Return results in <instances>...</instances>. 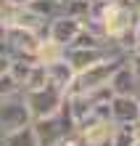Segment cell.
<instances>
[{
	"label": "cell",
	"instance_id": "obj_22",
	"mask_svg": "<svg viewBox=\"0 0 140 146\" xmlns=\"http://www.w3.org/2000/svg\"><path fill=\"white\" fill-rule=\"evenodd\" d=\"M135 50H140V45H137V48H135Z\"/></svg>",
	"mask_w": 140,
	"mask_h": 146
},
{
	"label": "cell",
	"instance_id": "obj_12",
	"mask_svg": "<svg viewBox=\"0 0 140 146\" xmlns=\"http://www.w3.org/2000/svg\"><path fill=\"white\" fill-rule=\"evenodd\" d=\"M0 135H3V146H40L32 125L19 127V130H11V133H0Z\"/></svg>",
	"mask_w": 140,
	"mask_h": 146
},
{
	"label": "cell",
	"instance_id": "obj_20",
	"mask_svg": "<svg viewBox=\"0 0 140 146\" xmlns=\"http://www.w3.org/2000/svg\"><path fill=\"white\" fill-rule=\"evenodd\" d=\"M85 3H95V0H85Z\"/></svg>",
	"mask_w": 140,
	"mask_h": 146
},
{
	"label": "cell",
	"instance_id": "obj_21",
	"mask_svg": "<svg viewBox=\"0 0 140 146\" xmlns=\"http://www.w3.org/2000/svg\"><path fill=\"white\" fill-rule=\"evenodd\" d=\"M137 104H140V93H137Z\"/></svg>",
	"mask_w": 140,
	"mask_h": 146
},
{
	"label": "cell",
	"instance_id": "obj_8",
	"mask_svg": "<svg viewBox=\"0 0 140 146\" xmlns=\"http://www.w3.org/2000/svg\"><path fill=\"white\" fill-rule=\"evenodd\" d=\"M32 127H34V135H37L40 146H58L61 141L66 138V130H64V125H61L58 114H53V117H42V119H34Z\"/></svg>",
	"mask_w": 140,
	"mask_h": 146
},
{
	"label": "cell",
	"instance_id": "obj_2",
	"mask_svg": "<svg viewBox=\"0 0 140 146\" xmlns=\"http://www.w3.org/2000/svg\"><path fill=\"white\" fill-rule=\"evenodd\" d=\"M32 122H34V117L29 111V104H27L24 90L0 98V133L19 130V127H27Z\"/></svg>",
	"mask_w": 140,
	"mask_h": 146
},
{
	"label": "cell",
	"instance_id": "obj_17",
	"mask_svg": "<svg viewBox=\"0 0 140 146\" xmlns=\"http://www.w3.org/2000/svg\"><path fill=\"white\" fill-rule=\"evenodd\" d=\"M58 146H82V141H80V135H77V133H72V135H66Z\"/></svg>",
	"mask_w": 140,
	"mask_h": 146
},
{
	"label": "cell",
	"instance_id": "obj_4",
	"mask_svg": "<svg viewBox=\"0 0 140 146\" xmlns=\"http://www.w3.org/2000/svg\"><path fill=\"white\" fill-rule=\"evenodd\" d=\"M24 96H27L32 117L42 119V117L58 114V109L64 106V101H66V90H61L53 82H48L45 88H40V90H24Z\"/></svg>",
	"mask_w": 140,
	"mask_h": 146
},
{
	"label": "cell",
	"instance_id": "obj_11",
	"mask_svg": "<svg viewBox=\"0 0 140 146\" xmlns=\"http://www.w3.org/2000/svg\"><path fill=\"white\" fill-rule=\"evenodd\" d=\"M64 56H66V45H61V42L50 40V37H45L37 48V61L45 64V66L56 64V61H64Z\"/></svg>",
	"mask_w": 140,
	"mask_h": 146
},
{
	"label": "cell",
	"instance_id": "obj_16",
	"mask_svg": "<svg viewBox=\"0 0 140 146\" xmlns=\"http://www.w3.org/2000/svg\"><path fill=\"white\" fill-rule=\"evenodd\" d=\"M21 90V85L11 77V72L0 77V98H5V96H11V93H19Z\"/></svg>",
	"mask_w": 140,
	"mask_h": 146
},
{
	"label": "cell",
	"instance_id": "obj_10",
	"mask_svg": "<svg viewBox=\"0 0 140 146\" xmlns=\"http://www.w3.org/2000/svg\"><path fill=\"white\" fill-rule=\"evenodd\" d=\"M48 80L56 85V88H61V90H72V85H74V80H77V72L72 69V64L66 61H56V64H48Z\"/></svg>",
	"mask_w": 140,
	"mask_h": 146
},
{
	"label": "cell",
	"instance_id": "obj_14",
	"mask_svg": "<svg viewBox=\"0 0 140 146\" xmlns=\"http://www.w3.org/2000/svg\"><path fill=\"white\" fill-rule=\"evenodd\" d=\"M111 141H114V146H135L137 138H135V133H132V125H116Z\"/></svg>",
	"mask_w": 140,
	"mask_h": 146
},
{
	"label": "cell",
	"instance_id": "obj_18",
	"mask_svg": "<svg viewBox=\"0 0 140 146\" xmlns=\"http://www.w3.org/2000/svg\"><path fill=\"white\" fill-rule=\"evenodd\" d=\"M132 29H135V40H137V45H140V11L135 13V27H132Z\"/></svg>",
	"mask_w": 140,
	"mask_h": 146
},
{
	"label": "cell",
	"instance_id": "obj_1",
	"mask_svg": "<svg viewBox=\"0 0 140 146\" xmlns=\"http://www.w3.org/2000/svg\"><path fill=\"white\" fill-rule=\"evenodd\" d=\"M124 61H127V53H114V56H108V58H103V61L93 64L90 69H85V72L77 74V80H74V85H72V90L90 93V90L106 88V85L111 82L114 72H116ZM72 90H69V93H72Z\"/></svg>",
	"mask_w": 140,
	"mask_h": 146
},
{
	"label": "cell",
	"instance_id": "obj_3",
	"mask_svg": "<svg viewBox=\"0 0 140 146\" xmlns=\"http://www.w3.org/2000/svg\"><path fill=\"white\" fill-rule=\"evenodd\" d=\"M0 40L5 42L11 56H32V58H37V48H40V42L45 37L40 32H34V29L19 27V24H8L0 32Z\"/></svg>",
	"mask_w": 140,
	"mask_h": 146
},
{
	"label": "cell",
	"instance_id": "obj_13",
	"mask_svg": "<svg viewBox=\"0 0 140 146\" xmlns=\"http://www.w3.org/2000/svg\"><path fill=\"white\" fill-rule=\"evenodd\" d=\"M50 80H48V66L45 64H34V69H32V74L27 77V82H24V88L21 90H40V88H45Z\"/></svg>",
	"mask_w": 140,
	"mask_h": 146
},
{
	"label": "cell",
	"instance_id": "obj_5",
	"mask_svg": "<svg viewBox=\"0 0 140 146\" xmlns=\"http://www.w3.org/2000/svg\"><path fill=\"white\" fill-rule=\"evenodd\" d=\"M135 13L137 11H129V8L124 5H119V3H108L106 8V16H103V24H106V37L111 42H116L122 35H127L129 29H132V24H135Z\"/></svg>",
	"mask_w": 140,
	"mask_h": 146
},
{
	"label": "cell",
	"instance_id": "obj_19",
	"mask_svg": "<svg viewBox=\"0 0 140 146\" xmlns=\"http://www.w3.org/2000/svg\"><path fill=\"white\" fill-rule=\"evenodd\" d=\"M87 146H114V141H111V138H106V141H98V143H87Z\"/></svg>",
	"mask_w": 140,
	"mask_h": 146
},
{
	"label": "cell",
	"instance_id": "obj_23",
	"mask_svg": "<svg viewBox=\"0 0 140 146\" xmlns=\"http://www.w3.org/2000/svg\"><path fill=\"white\" fill-rule=\"evenodd\" d=\"M135 146H140V143H135Z\"/></svg>",
	"mask_w": 140,
	"mask_h": 146
},
{
	"label": "cell",
	"instance_id": "obj_15",
	"mask_svg": "<svg viewBox=\"0 0 140 146\" xmlns=\"http://www.w3.org/2000/svg\"><path fill=\"white\" fill-rule=\"evenodd\" d=\"M90 5H93V3H85V0H66L64 13H66V16H74V19H87Z\"/></svg>",
	"mask_w": 140,
	"mask_h": 146
},
{
	"label": "cell",
	"instance_id": "obj_7",
	"mask_svg": "<svg viewBox=\"0 0 140 146\" xmlns=\"http://www.w3.org/2000/svg\"><path fill=\"white\" fill-rule=\"evenodd\" d=\"M108 88L114 90V96H137L140 93V74L135 72V66L129 61H124L114 72Z\"/></svg>",
	"mask_w": 140,
	"mask_h": 146
},
{
	"label": "cell",
	"instance_id": "obj_6",
	"mask_svg": "<svg viewBox=\"0 0 140 146\" xmlns=\"http://www.w3.org/2000/svg\"><path fill=\"white\" fill-rule=\"evenodd\" d=\"M82 27H85L82 19H74V16L61 13V16H56V19H50V24H48V37L69 48L74 42V37L82 32Z\"/></svg>",
	"mask_w": 140,
	"mask_h": 146
},
{
	"label": "cell",
	"instance_id": "obj_9",
	"mask_svg": "<svg viewBox=\"0 0 140 146\" xmlns=\"http://www.w3.org/2000/svg\"><path fill=\"white\" fill-rule=\"evenodd\" d=\"M111 117L116 125H132L140 119L137 96H114L111 98Z\"/></svg>",
	"mask_w": 140,
	"mask_h": 146
}]
</instances>
